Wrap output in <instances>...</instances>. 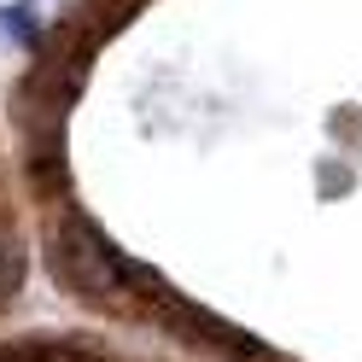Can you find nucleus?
I'll use <instances>...</instances> for the list:
<instances>
[{
    "instance_id": "obj_1",
    "label": "nucleus",
    "mask_w": 362,
    "mask_h": 362,
    "mask_svg": "<svg viewBox=\"0 0 362 362\" xmlns=\"http://www.w3.org/2000/svg\"><path fill=\"white\" fill-rule=\"evenodd\" d=\"M0 362H59V356L41 345H12V351H0Z\"/></svg>"
}]
</instances>
